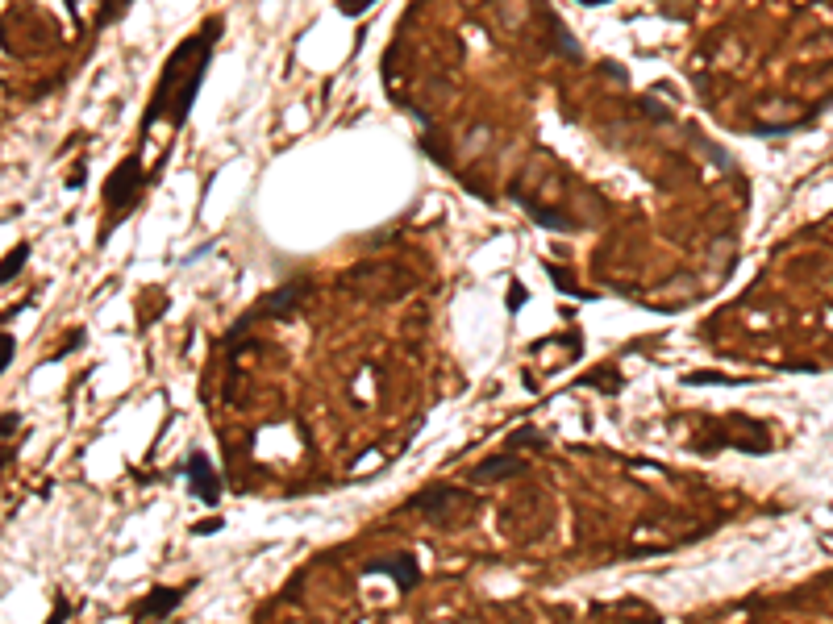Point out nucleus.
Masks as SVG:
<instances>
[{
	"label": "nucleus",
	"mask_w": 833,
	"mask_h": 624,
	"mask_svg": "<svg viewBox=\"0 0 833 624\" xmlns=\"http://www.w3.org/2000/svg\"><path fill=\"white\" fill-rule=\"evenodd\" d=\"M313 296V283L309 279H292L284 283V288H275L259 300V308L250 312V321H284V317H296L300 304H305Z\"/></svg>",
	"instance_id": "20e7f679"
},
{
	"label": "nucleus",
	"mask_w": 833,
	"mask_h": 624,
	"mask_svg": "<svg viewBox=\"0 0 833 624\" xmlns=\"http://www.w3.org/2000/svg\"><path fill=\"white\" fill-rule=\"evenodd\" d=\"M188 491H192V496L205 504V508H217V504H221V479H217V471H213V462L200 454V450L188 454Z\"/></svg>",
	"instance_id": "39448f33"
},
{
	"label": "nucleus",
	"mask_w": 833,
	"mask_h": 624,
	"mask_svg": "<svg viewBox=\"0 0 833 624\" xmlns=\"http://www.w3.org/2000/svg\"><path fill=\"white\" fill-rule=\"evenodd\" d=\"M17 425H21V421H17V416H13V412H9V416H0V433H13Z\"/></svg>",
	"instance_id": "412c9836"
},
{
	"label": "nucleus",
	"mask_w": 833,
	"mask_h": 624,
	"mask_svg": "<svg viewBox=\"0 0 833 624\" xmlns=\"http://www.w3.org/2000/svg\"><path fill=\"white\" fill-rule=\"evenodd\" d=\"M30 263V246L25 242H17L5 258H0V288H5V283H13V275H21V267Z\"/></svg>",
	"instance_id": "9b49d317"
},
{
	"label": "nucleus",
	"mask_w": 833,
	"mask_h": 624,
	"mask_svg": "<svg viewBox=\"0 0 833 624\" xmlns=\"http://www.w3.org/2000/svg\"><path fill=\"white\" fill-rule=\"evenodd\" d=\"M180 604H184V587H155L130 612H134V624H159V620H167Z\"/></svg>",
	"instance_id": "0eeeda50"
},
{
	"label": "nucleus",
	"mask_w": 833,
	"mask_h": 624,
	"mask_svg": "<svg viewBox=\"0 0 833 624\" xmlns=\"http://www.w3.org/2000/svg\"><path fill=\"white\" fill-rule=\"evenodd\" d=\"M217 529H221V520H217V516H213V520H200V525H196V533H217Z\"/></svg>",
	"instance_id": "aec40b11"
},
{
	"label": "nucleus",
	"mask_w": 833,
	"mask_h": 624,
	"mask_svg": "<svg viewBox=\"0 0 833 624\" xmlns=\"http://www.w3.org/2000/svg\"><path fill=\"white\" fill-rule=\"evenodd\" d=\"M525 471V458H517V454H492V458H484L471 471V479L475 483H500V479H513V475H521Z\"/></svg>",
	"instance_id": "6e6552de"
},
{
	"label": "nucleus",
	"mask_w": 833,
	"mask_h": 624,
	"mask_svg": "<svg viewBox=\"0 0 833 624\" xmlns=\"http://www.w3.org/2000/svg\"><path fill=\"white\" fill-rule=\"evenodd\" d=\"M509 446H513V454H517V446H525V450H542L546 446V437L538 433V429H517V433H509Z\"/></svg>",
	"instance_id": "4468645a"
},
{
	"label": "nucleus",
	"mask_w": 833,
	"mask_h": 624,
	"mask_svg": "<svg viewBox=\"0 0 833 624\" xmlns=\"http://www.w3.org/2000/svg\"><path fill=\"white\" fill-rule=\"evenodd\" d=\"M684 383H688V387H709V383H717V387H738V383H746V379L725 375V371H688Z\"/></svg>",
	"instance_id": "f8f14e48"
},
{
	"label": "nucleus",
	"mask_w": 833,
	"mask_h": 624,
	"mask_svg": "<svg viewBox=\"0 0 833 624\" xmlns=\"http://www.w3.org/2000/svg\"><path fill=\"white\" fill-rule=\"evenodd\" d=\"M363 570H367V575H392L400 595H409V591L421 583V566H417V558H413V554H388V558H375V562H367Z\"/></svg>",
	"instance_id": "423d86ee"
},
{
	"label": "nucleus",
	"mask_w": 833,
	"mask_h": 624,
	"mask_svg": "<svg viewBox=\"0 0 833 624\" xmlns=\"http://www.w3.org/2000/svg\"><path fill=\"white\" fill-rule=\"evenodd\" d=\"M63 620H67V604H63V600H59V608H55V616H50V620H46V624H63Z\"/></svg>",
	"instance_id": "4be33fe9"
},
{
	"label": "nucleus",
	"mask_w": 833,
	"mask_h": 624,
	"mask_svg": "<svg viewBox=\"0 0 833 624\" xmlns=\"http://www.w3.org/2000/svg\"><path fill=\"white\" fill-rule=\"evenodd\" d=\"M134 0H105V5H100V17H96V30H109L113 21H121L125 17V9H130Z\"/></svg>",
	"instance_id": "ddd939ff"
},
{
	"label": "nucleus",
	"mask_w": 833,
	"mask_h": 624,
	"mask_svg": "<svg viewBox=\"0 0 833 624\" xmlns=\"http://www.w3.org/2000/svg\"><path fill=\"white\" fill-rule=\"evenodd\" d=\"M13 354H17V342L9 333H0V375L9 371V362H13Z\"/></svg>",
	"instance_id": "f3484780"
},
{
	"label": "nucleus",
	"mask_w": 833,
	"mask_h": 624,
	"mask_svg": "<svg viewBox=\"0 0 833 624\" xmlns=\"http://www.w3.org/2000/svg\"><path fill=\"white\" fill-rule=\"evenodd\" d=\"M146 171H142V159L138 154H130V159H121L113 171H109V179H105V208H109V225L113 221H125L130 217V208L142 200V192H146Z\"/></svg>",
	"instance_id": "7ed1b4c3"
},
{
	"label": "nucleus",
	"mask_w": 833,
	"mask_h": 624,
	"mask_svg": "<svg viewBox=\"0 0 833 624\" xmlns=\"http://www.w3.org/2000/svg\"><path fill=\"white\" fill-rule=\"evenodd\" d=\"M584 383L596 387V392H621V371H617V383H613V371H609V367H600V371H592Z\"/></svg>",
	"instance_id": "2eb2a0df"
},
{
	"label": "nucleus",
	"mask_w": 833,
	"mask_h": 624,
	"mask_svg": "<svg viewBox=\"0 0 833 624\" xmlns=\"http://www.w3.org/2000/svg\"><path fill=\"white\" fill-rule=\"evenodd\" d=\"M584 5H609V0H584Z\"/></svg>",
	"instance_id": "5701e85b"
},
{
	"label": "nucleus",
	"mask_w": 833,
	"mask_h": 624,
	"mask_svg": "<svg viewBox=\"0 0 833 624\" xmlns=\"http://www.w3.org/2000/svg\"><path fill=\"white\" fill-rule=\"evenodd\" d=\"M521 304H525V288H517V283H513V288H509V308H521Z\"/></svg>",
	"instance_id": "6ab92c4d"
},
{
	"label": "nucleus",
	"mask_w": 833,
	"mask_h": 624,
	"mask_svg": "<svg viewBox=\"0 0 833 624\" xmlns=\"http://www.w3.org/2000/svg\"><path fill=\"white\" fill-rule=\"evenodd\" d=\"M513 196H517V200L525 204V213L534 217L538 225H546V229H559V233H571V229H575V221H567V217H559V213H550V208H542L538 200H529V196H521L517 188H513Z\"/></svg>",
	"instance_id": "9d476101"
},
{
	"label": "nucleus",
	"mask_w": 833,
	"mask_h": 624,
	"mask_svg": "<svg viewBox=\"0 0 833 624\" xmlns=\"http://www.w3.org/2000/svg\"><path fill=\"white\" fill-rule=\"evenodd\" d=\"M225 34V17H209L200 25L196 34H188L180 46L167 55L163 71H159V84L146 100V113H142V134L155 121H171L175 129H184L188 117H192V104L205 88V75H209V63L217 55V42Z\"/></svg>",
	"instance_id": "f257e3e1"
},
{
	"label": "nucleus",
	"mask_w": 833,
	"mask_h": 624,
	"mask_svg": "<svg viewBox=\"0 0 833 624\" xmlns=\"http://www.w3.org/2000/svg\"><path fill=\"white\" fill-rule=\"evenodd\" d=\"M546 271H550V279H554V283H559V288H563L567 296H588L584 288H575V283L567 279V271H559V267H550V263H546Z\"/></svg>",
	"instance_id": "dca6fc26"
},
{
	"label": "nucleus",
	"mask_w": 833,
	"mask_h": 624,
	"mask_svg": "<svg viewBox=\"0 0 833 624\" xmlns=\"http://www.w3.org/2000/svg\"><path fill=\"white\" fill-rule=\"evenodd\" d=\"M375 5V0H338V13H346V17H359V13H367Z\"/></svg>",
	"instance_id": "a211bd4d"
},
{
	"label": "nucleus",
	"mask_w": 833,
	"mask_h": 624,
	"mask_svg": "<svg viewBox=\"0 0 833 624\" xmlns=\"http://www.w3.org/2000/svg\"><path fill=\"white\" fill-rule=\"evenodd\" d=\"M454 504H467V496L459 487H429V491H421V496L413 500V508L421 516H429V520H434L442 508H454Z\"/></svg>",
	"instance_id": "1a4fd4ad"
},
{
	"label": "nucleus",
	"mask_w": 833,
	"mask_h": 624,
	"mask_svg": "<svg viewBox=\"0 0 833 624\" xmlns=\"http://www.w3.org/2000/svg\"><path fill=\"white\" fill-rule=\"evenodd\" d=\"M734 446L742 454H771L775 441H771V429L763 421H750V416H725V421H709L700 433H696V450L700 454H713V450H725Z\"/></svg>",
	"instance_id": "f03ea898"
}]
</instances>
